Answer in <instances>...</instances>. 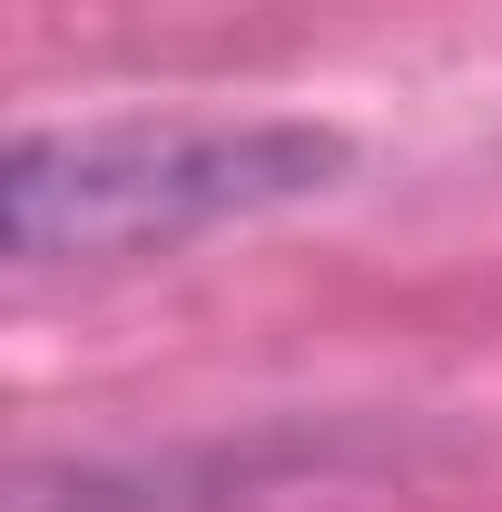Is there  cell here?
I'll return each mask as SVG.
<instances>
[{
	"mask_svg": "<svg viewBox=\"0 0 502 512\" xmlns=\"http://www.w3.org/2000/svg\"><path fill=\"white\" fill-rule=\"evenodd\" d=\"M355 178V138L286 109H168V119H79L20 128L0 168L10 266H128L315 207Z\"/></svg>",
	"mask_w": 502,
	"mask_h": 512,
	"instance_id": "obj_1",
	"label": "cell"
},
{
	"mask_svg": "<svg viewBox=\"0 0 502 512\" xmlns=\"http://www.w3.org/2000/svg\"><path fill=\"white\" fill-rule=\"evenodd\" d=\"M286 473L276 444H207V453H148V463H60L20 473L10 512H227Z\"/></svg>",
	"mask_w": 502,
	"mask_h": 512,
	"instance_id": "obj_2",
	"label": "cell"
}]
</instances>
